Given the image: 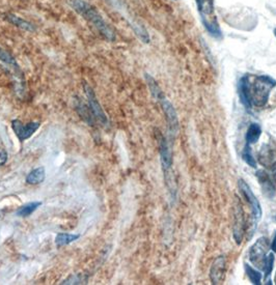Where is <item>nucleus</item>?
Returning <instances> with one entry per match:
<instances>
[{
	"mask_svg": "<svg viewBox=\"0 0 276 285\" xmlns=\"http://www.w3.org/2000/svg\"><path fill=\"white\" fill-rule=\"evenodd\" d=\"M68 2L80 16L92 24L106 40L112 42L116 40V34L112 30V27L104 21L98 10L92 6L84 2V0H68Z\"/></svg>",
	"mask_w": 276,
	"mask_h": 285,
	"instance_id": "1",
	"label": "nucleus"
},
{
	"mask_svg": "<svg viewBox=\"0 0 276 285\" xmlns=\"http://www.w3.org/2000/svg\"><path fill=\"white\" fill-rule=\"evenodd\" d=\"M276 86V80L270 76H256L250 82L252 103L256 107H264L268 100L271 90Z\"/></svg>",
	"mask_w": 276,
	"mask_h": 285,
	"instance_id": "2",
	"label": "nucleus"
},
{
	"mask_svg": "<svg viewBox=\"0 0 276 285\" xmlns=\"http://www.w3.org/2000/svg\"><path fill=\"white\" fill-rule=\"evenodd\" d=\"M202 23L212 36L220 34L217 19L214 14V0H196Z\"/></svg>",
	"mask_w": 276,
	"mask_h": 285,
	"instance_id": "3",
	"label": "nucleus"
},
{
	"mask_svg": "<svg viewBox=\"0 0 276 285\" xmlns=\"http://www.w3.org/2000/svg\"><path fill=\"white\" fill-rule=\"evenodd\" d=\"M269 240L265 236L260 238L250 250V260L258 268L263 270L265 260L269 251Z\"/></svg>",
	"mask_w": 276,
	"mask_h": 285,
	"instance_id": "4",
	"label": "nucleus"
},
{
	"mask_svg": "<svg viewBox=\"0 0 276 285\" xmlns=\"http://www.w3.org/2000/svg\"><path fill=\"white\" fill-rule=\"evenodd\" d=\"M238 187L240 192L242 193L243 197L246 199V202L250 204V206H252V210L254 214V220L258 222L262 219V215H263V212H262V208H260V204L256 196L254 195V193L252 192V190L250 189V187L248 186L247 182L240 178L238 180Z\"/></svg>",
	"mask_w": 276,
	"mask_h": 285,
	"instance_id": "5",
	"label": "nucleus"
},
{
	"mask_svg": "<svg viewBox=\"0 0 276 285\" xmlns=\"http://www.w3.org/2000/svg\"><path fill=\"white\" fill-rule=\"evenodd\" d=\"M84 92H86V94L88 96V105H90V109H92V111L94 113V118L98 120L103 126H107L108 122H109L108 118H107V116L105 114L101 104L99 103L98 98H96L94 90L90 86L88 83H84Z\"/></svg>",
	"mask_w": 276,
	"mask_h": 285,
	"instance_id": "6",
	"label": "nucleus"
},
{
	"mask_svg": "<svg viewBox=\"0 0 276 285\" xmlns=\"http://www.w3.org/2000/svg\"><path fill=\"white\" fill-rule=\"evenodd\" d=\"M234 238L236 243L240 245L242 243L244 236V212L241 206V202L238 198H236V204H234Z\"/></svg>",
	"mask_w": 276,
	"mask_h": 285,
	"instance_id": "7",
	"label": "nucleus"
},
{
	"mask_svg": "<svg viewBox=\"0 0 276 285\" xmlns=\"http://www.w3.org/2000/svg\"><path fill=\"white\" fill-rule=\"evenodd\" d=\"M226 260L224 255L216 258L210 268V279L215 285L222 284L226 278Z\"/></svg>",
	"mask_w": 276,
	"mask_h": 285,
	"instance_id": "8",
	"label": "nucleus"
},
{
	"mask_svg": "<svg viewBox=\"0 0 276 285\" xmlns=\"http://www.w3.org/2000/svg\"><path fill=\"white\" fill-rule=\"evenodd\" d=\"M159 148H160V156H161V164L164 171L165 180H166L168 184L170 182V169H172V150L170 148V146L168 144L166 139L160 136L159 140Z\"/></svg>",
	"mask_w": 276,
	"mask_h": 285,
	"instance_id": "9",
	"label": "nucleus"
},
{
	"mask_svg": "<svg viewBox=\"0 0 276 285\" xmlns=\"http://www.w3.org/2000/svg\"><path fill=\"white\" fill-rule=\"evenodd\" d=\"M12 128L16 136L20 141H24L30 138L36 131L40 128L38 122H30L27 124H23L19 120H14L12 122Z\"/></svg>",
	"mask_w": 276,
	"mask_h": 285,
	"instance_id": "10",
	"label": "nucleus"
},
{
	"mask_svg": "<svg viewBox=\"0 0 276 285\" xmlns=\"http://www.w3.org/2000/svg\"><path fill=\"white\" fill-rule=\"evenodd\" d=\"M238 94L241 100V103L246 109L252 107V94H250V76H243L238 83Z\"/></svg>",
	"mask_w": 276,
	"mask_h": 285,
	"instance_id": "11",
	"label": "nucleus"
},
{
	"mask_svg": "<svg viewBox=\"0 0 276 285\" xmlns=\"http://www.w3.org/2000/svg\"><path fill=\"white\" fill-rule=\"evenodd\" d=\"M256 178L258 180V184H260L262 191L264 195L268 198H273L276 193V187L268 174L264 170H258L256 171Z\"/></svg>",
	"mask_w": 276,
	"mask_h": 285,
	"instance_id": "12",
	"label": "nucleus"
},
{
	"mask_svg": "<svg viewBox=\"0 0 276 285\" xmlns=\"http://www.w3.org/2000/svg\"><path fill=\"white\" fill-rule=\"evenodd\" d=\"M159 102L162 106V109L165 113V116H166L170 132H172V134H176V132L178 130V116H176V112L174 106L170 104V101H168V100L165 98V96L163 98H161Z\"/></svg>",
	"mask_w": 276,
	"mask_h": 285,
	"instance_id": "13",
	"label": "nucleus"
},
{
	"mask_svg": "<svg viewBox=\"0 0 276 285\" xmlns=\"http://www.w3.org/2000/svg\"><path fill=\"white\" fill-rule=\"evenodd\" d=\"M76 110H77L78 114L82 120L86 122L88 124H94V113H92L90 105L88 106L86 103H84L82 101H78L76 104Z\"/></svg>",
	"mask_w": 276,
	"mask_h": 285,
	"instance_id": "14",
	"label": "nucleus"
},
{
	"mask_svg": "<svg viewBox=\"0 0 276 285\" xmlns=\"http://www.w3.org/2000/svg\"><path fill=\"white\" fill-rule=\"evenodd\" d=\"M262 135V128L256 122H252L250 124V128L246 132V144H254L258 141L260 137Z\"/></svg>",
	"mask_w": 276,
	"mask_h": 285,
	"instance_id": "15",
	"label": "nucleus"
},
{
	"mask_svg": "<svg viewBox=\"0 0 276 285\" xmlns=\"http://www.w3.org/2000/svg\"><path fill=\"white\" fill-rule=\"evenodd\" d=\"M46 178V171L44 167H38L27 174L26 182L30 184H38L43 182Z\"/></svg>",
	"mask_w": 276,
	"mask_h": 285,
	"instance_id": "16",
	"label": "nucleus"
},
{
	"mask_svg": "<svg viewBox=\"0 0 276 285\" xmlns=\"http://www.w3.org/2000/svg\"><path fill=\"white\" fill-rule=\"evenodd\" d=\"M6 20L10 23H12V25H15V26H17L19 28H21V30H26V32H34V27L32 26V23L23 20L22 18H20L18 16L12 15V14H8V15L6 16Z\"/></svg>",
	"mask_w": 276,
	"mask_h": 285,
	"instance_id": "17",
	"label": "nucleus"
},
{
	"mask_svg": "<svg viewBox=\"0 0 276 285\" xmlns=\"http://www.w3.org/2000/svg\"><path fill=\"white\" fill-rule=\"evenodd\" d=\"M79 238H80L79 234H71L60 232L56 236V238H55V244H56L58 247L66 246L68 244L73 243V242H75Z\"/></svg>",
	"mask_w": 276,
	"mask_h": 285,
	"instance_id": "18",
	"label": "nucleus"
},
{
	"mask_svg": "<svg viewBox=\"0 0 276 285\" xmlns=\"http://www.w3.org/2000/svg\"><path fill=\"white\" fill-rule=\"evenodd\" d=\"M40 206H42V202H32L27 204L18 208V210L16 212V215L19 217H28L34 212L36 210V208Z\"/></svg>",
	"mask_w": 276,
	"mask_h": 285,
	"instance_id": "19",
	"label": "nucleus"
},
{
	"mask_svg": "<svg viewBox=\"0 0 276 285\" xmlns=\"http://www.w3.org/2000/svg\"><path fill=\"white\" fill-rule=\"evenodd\" d=\"M244 270H245V273L248 276V278L250 279L252 284L256 285H260V281H262V273L256 270V268H254L252 266L245 264H244Z\"/></svg>",
	"mask_w": 276,
	"mask_h": 285,
	"instance_id": "20",
	"label": "nucleus"
},
{
	"mask_svg": "<svg viewBox=\"0 0 276 285\" xmlns=\"http://www.w3.org/2000/svg\"><path fill=\"white\" fill-rule=\"evenodd\" d=\"M146 81H148V86H150L152 94H153V96L157 100V101H160L161 98H164V94H163L161 88H159V85L157 84V82L153 78H152L150 76L146 75Z\"/></svg>",
	"mask_w": 276,
	"mask_h": 285,
	"instance_id": "21",
	"label": "nucleus"
},
{
	"mask_svg": "<svg viewBox=\"0 0 276 285\" xmlns=\"http://www.w3.org/2000/svg\"><path fill=\"white\" fill-rule=\"evenodd\" d=\"M242 159L248 166H250L252 168H256V161L254 158L250 144H245L243 152H242Z\"/></svg>",
	"mask_w": 276,
	"mask_h": 285,
	"instance_id": "22",
	"label": "nucleus"
},
{
	"mask_svg": "<svg viewBox=\"0 0 276 285\" xmlns=\"http://www.w3.org/2000/svg\"><path fill=\"white\" fill-rule=\"evenodd\" d=\"M274 262H275V258H274V254L270 253L267 255V258L265 260V264H264V268L263 270H265V282L268 284H270V276L272 273V270H273V266H274Z\"/></svg>",
	"mask_w": 276,
	"mask_h": 285,
	"instance_id": "23",
	"label": "nucleus"
},
{
	"mask_svg": "<svg viewBox=\"0 0 276 285\" xmlns=\"http://www.w3.org/2000/svg\"><path fill=\"white\" fill-rule=\"evenodd\" d=\"M0 60L6 62V64L10 66L12 68H14L16 70H18V72H20V68H19L15 58H14V57L8 52L4 51L2 48H0Z\"/></svg>",
	"mask_w": 276,
	"mask_h": 285,
	"instance_id": "24",
	"label": "nucleus"
},
{
	"mask_svg": "<svg viewBox=\"0 0 276 285\" xmlns=\"http://www.w3.org/2000/svg\"><path fill=\"white\" fill-rule=\"evenodd\" d=\"M88 281V278H84L82 274H76L71 277H68L66 280L62 282V284H82Z\"/></svg>",
	"mask_w": 276,
	"mask_h": 285,
	"instance_id": "25",
	"label": "nucleus"
},
{
	"mask_svg": "<svg viewBox=\"0 0 276 285\" xmlns=\"http://www.w3.org/2000/svg\"><path fill=\"white\" fill-rule=\"evenodd\" d=\"M6 161H8V152H6V150L0 148V166L4 165Z\"/></svg>",
	"mask_w": 276,
	"mask_h": 285,
	"instance_id": "26",
	"label": "nucleus"
},
{
	"mask_svg": "<svg viewBox=\"0 0 276 285\" xmlns=\"http://www.w3.org/2000/svg\"><path fill=\"white\" fill-rule=\"evenodd\" d=\"M271 249L273 252H276V232H275V236H274V238L272 240V244H271Z\"/></svg>",
	"mask_w": 276,
	"mask_h": 285,
	"instance_id": "27",
	"label": "nucleus"
},
{
	"mask_svg": "<svg viewBox=\"0 0 276 285\" xmlns=\"http://www.w3.org/2000/svg\"><path fill=\"white\" fill-rule=\"evenodd\" d=\"M275 283H276V275H275Z\"/></svg>",
	"mask_w": 276,
	"mask_h": 285,
	"instance_id": "28",
	"label": "nucleus"
},
{
	"mask_svg": "<svg viewBox=\"0 0 276 285\" xmlns=\"http://www.w3.org/2000/svg\"><path fill=\"white\" fill-rule=\"evenodd\" d=\"M275 219H276V218H275Z\"/></svg>",
	"mask_w": 276,
	"mask_h": 285,
	"instance_id": "29",
	"label": "nucleus"
}]
</instances>
